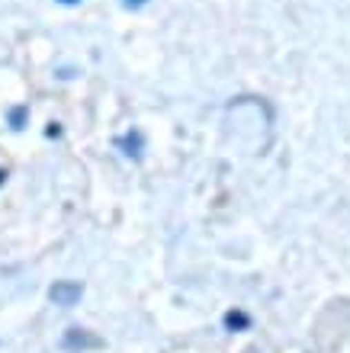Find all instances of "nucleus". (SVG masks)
I'll return each instance as SVG.
<instances>
[{
  "mask_svg": "<svg viewBox=\"0 0 350 353\" xmlns=\"http://www.w3.org/2000/svg\"><path fill=\"white\" fill-rule=\"evenodd\" d=\"M65 3H71V0H65Z\"/></svg>",
  "mask_w": 350,
  "mask_h": 353,
  "instance_id": "nucleus-1",
  "label": "nucleus"
}]
</instances>
